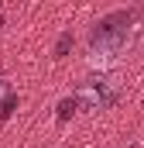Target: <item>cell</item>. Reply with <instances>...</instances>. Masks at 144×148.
<instances>
[{
  "label": "cell",
  "instance_id": "cell-1",
  "mask_svg": "<svg viewBox=\"0 0 144 148\" xmlns=\"http://www.w3.org/2000/svg\"><path fill=\"white\" fill-rule=\"evenodd\" d=\"M127 48H130V28H113V14H110L93 31V45H89L86 62H89V69L103 73V69H113L117 62H124Z\"/></svg>",
  "mask_w": 144,
  "mask_h": 148
},
{
  "label": "cell",
  "instance_id": "cell-2",
  "mask_svg": "<svg viewBox=\"0 0 144 148\" xmlns=\"http://www.w3.org/2000/svg\"><path fill=\"white\" fill-rule=\"evenodd\" d=\"M117 93H120V86H117L113 79L96 76V79H89V83L75 93V103L86 107V110H103V107H110V103L117 100Z\"/></svg>",
  "mask_w": 144,
  "mask_h": 148
},
{
  "label": "cell",
  "instance_id": "cell-3",
  "mask_svg": "<svg viewBox=\"0 0 144 148\" xmlns=\"http://www.w3.org/2000/svg\"><path fill=\"white\" fill-rule=\"evenodd\" d=\"M79 110V103H75V97H65L62 103H58V121H69L72 114Z\"/></svg>",
  "mask_w": 144,
  "mask_h": 148
},
{
  "label": "cell",
  "instance_id": "cell-4",
  "mask_svg": "<svg viewBox=\"0 0 144 148\" xmlns=\"http://www.w3.org/2000/svg\"><path fill=\"white\" fill-rule=\"evenodd\" d=\"M69 48H72V31H65V35L55 41V59H62V55H65Z\"/></svg>",
  "mask_w": 144,
  "mask_h": 148
},
{
  "label": "cell",
  "instance_id": "cell-5",
  "mask_svg": "<svg viewBox=\"0 0 144 148\" xmlns=\"http://www.w3.org/2000/svg\"><path fill=\"white\" fill-rule=\"evenodd\" d=\"M14 107H17V97H7V100H3V110H0V121H7Z\"/></svg>",
  "mask_w": 144,
  "mask_h": 148
},
{
  "label": "cell",
  "instance_id": "cell-6",
  "mask_svg": "<svg viewBox=\"0 0 144 148\" xmlns=\"http://www.w3.org/2000/svg\"><path fill=\"white\" fill-rule=\"evenodd\" d=\"M3 90H7V83H3V76H0V100H3Z\"/></svg>",
  "mask_w": 144,
  "mask_h": 148
},
{
  "label": "cell",
  "instance_id": "cell-7",
  "mask_svg": "<svg viewBox=\"0 0 144 148\" xmlns=\"http://www.w3.org/2000/svg\"><path fill=\"white\" fill-rule=\"evenodd\" d=\"M0 28H3V14H0Z\"/></svg>",
  "mask_w": 144,
  "mask_h": 148
},
{
  "label": "cell",
  "instance_id": "cell-8",
  "mask_svg": "<svg viewBox=\"0 0 144 148\" xmlns=\"http://www.w3.org/2000/svg\"><path fill=\"white\" fill-rule=\"evenodd\" d=\"M127 148H141V145H127Z\"/></svg>",
  "mask_w": 144,
  "mask_h": 148
}]
</instances>
